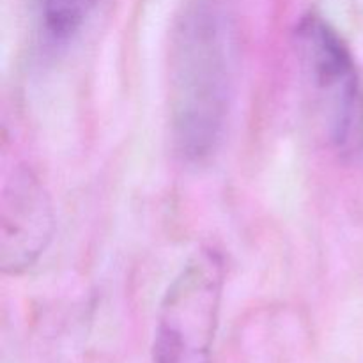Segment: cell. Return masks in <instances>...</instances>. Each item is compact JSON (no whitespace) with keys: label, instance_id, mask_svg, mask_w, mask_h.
Segmentation results:
<instances>
[{"label":"cell","instance_id":"3957f363","mask_svg":"<svg viewBox=\"0 0 363 363\" xmlns=\"http://www.w3.org/2000/svg\"><path fill=\"white\" fill-rule=\"evenodd\" d=\"M294 46L326 133L332 140L344 142L358 92L357 67L350 48L332 23L312 13L296 23Z\"/></svg>","mask_w":363,"mask_h":363},{"label":"cell","instance_id":"277c9868","mask_svg":"<svg viewBox=\"0 0 363 363\" xmlns=\"http://www.w3.org/2000/svg\"><path fill=\"white\" fill-rule=\"evenodd\" d=\"M53 233L48 194L27 169H16L6 181L0 202V264L18 275L35 264Z\"/></svg>","mask_w":363,"mask_h":363},{"label":"cell","instance_id":"6da1fadb","mask_svg":"<svg viewBox=\"0 0 363 363\" xmlns=\"http://www.w3.org/2000/svg\"><path fill=\"white\" fill-rule=\"evenodd\" d=\"M233 28L215 0H194L170 43L169 106L176 149L202 162L223 137L234 84Z\"/></svg>","mask_w":363,"mask_h":363},{"label":"cell","instance_id":"5b68a950","mask_svg":"<svg viewBox=\"0 0 363 363\" xmlns=\"http://www.w3.org/2000/svg\"><path fill=\"white\" fill-rule=\"evenodd\" d=\"M98 0H41L45 30L55 41L73 38L92 13Z\"/></svg>","mask_w":363,"mask_h":363},{"label":"cell","instance_id":"7a4b0ae2","mask_svg":"<svg viewBox=\"0 0 363 363\" xmlns=\"http://www.w3.org/2000/svg\"><path fill=\"white\" fill-rule=\"evenodd\" d=\"M223 261L215 248L195 252L163 296L155 363H211L223 293Z\"/></svg>","mask_w":363,"mask_h":363}]
</instances>
